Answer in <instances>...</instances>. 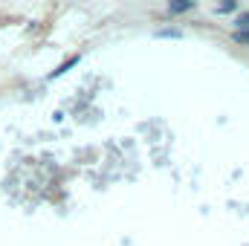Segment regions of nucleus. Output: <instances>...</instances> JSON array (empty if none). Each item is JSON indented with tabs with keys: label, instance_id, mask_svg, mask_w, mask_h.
I'll use <instances>...</instances> for the list:
<instances>
[{
	"label": "nucleus",
	"instance_id": "nucleus-1",
	"mask_svg": "<svg viewBox=\"0 0 249 246\" xmlns=\"http://www.w3.org/2000/svg\"><path fill=\"white\" fill-rule=\"evenodd\" d=\"M191 9H194V3H191V0H174V3H168V12H171V15L191 12Z\"/></svg>",
	"mask_w": 249,
	"mask_h": 246
},
{
	"label": "nucleus",
	"instance_id": "nucleus-2",
	"mask_svg": "<svg viewBox=\"0 0 249 246\" xmlns=\"http://www.w3.org/2000/svg\"><path fill=\"white\" fill-rule=\"evenodd\" d=\"M235 23H238V32H249V12H244Z\"/></svg>",
	"mask_w": 249,
	"mask_h": 246
},
{
	"label": "nucleus",
	"instance_id": "nucleus-3",
	"mask_svg": "<svg viewBox=\"0 0 249 246\" xmlns=\"http://www.w3.org/2000/svg\"><path fill=\"white\" fill-rule=\"evenodd\" d=\"M157 38H180V32L177 29H162V32H157Z\"/></svg>",
	"mask_w": 249,
	"mask_h": 246
},
{
	"label": "nucleus",
	"instance_id": "nucleus-4",
	"mask_svg": "<svg viewBox=\"0 0 249 246\" xmlns=\"http://www.w3.org/2000/svg\"><path fill=\"white\" fill-rule=\"evenodd\" d=\"M235 9H238V3H235V0H229V3H220V9H217V12H235Z\"/></svg>",
	"mask_w": 249,
	"mask_h": 246
},
{
	"label": "nucleus",
	"instance_id": "nucleus-5",
	"mask_svg": "<svg viewBox=\"0 0 249 246\" xmlns=\"http://www.w3.org/2000/svg\"><path fill=\"white\" fill-rule=\"evenodd\" d=\"M235 41H238V44H247V47H249V32H235Z\"/></svg>",
	"mask_w": 249,
	"mask_h": 246
}]
</instances>
